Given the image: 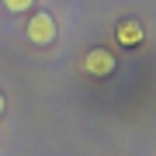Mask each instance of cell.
I'll return each instance as SVG.
<instances>
[{
    "label": "cell",
    "instance_id": "5b68a950",
    "mask_svg": "<svg viewBox=\"0 0 156 156\" xmlns=\"http://www.w3.org/2000/svg\"><path fill=\"white\" fill-rule=\"evenodd\" d=\"M4 108H7V101H4V94H0V115H4Z\"/></svg>",
    "mask_w": 156,
    "mask_h": 156
},
{
    "label": "cell",
    "instance_id": "6da1fadb",
    "mask_svg": "<svg viewBox=\"0 0 156 156\" xmlns=\"http://www.w3.org/2000/svg\"><path fill=\"white\" fill-rule=\"evenodd\" d=\"M24 35H28L35 45H52V42H56V35H59L56 17L45 14V11H35V14L28 17V28H24Z\"/></svg>",
    "mask_w": 156,
    "mask_h": 156
},
{
    "label": "cell",
    "instance_id": "277c9868",
    "mask_svg": "<svg viewBox=\"0 0 156 156\" xmlns=\"http://www.w3.org/2000/svg\"><path fill=\"white\" fill-rule=\"evenodd\" d=\"M4 7H7L11 14H24V11L35 7V0H4Z\"/></svg>",
    "mask_w": 156,
    "mask_h": 156
},
{
    "label": "cell",
    "instance_id": "3957f363",
    "mask_svg": "<svg viewBox=\"0 0 156 156\" xmlns=\"http://www.w3.org/2000/svg\"><path fill=\"white\" fill-rule=\"evenodd\" d=\"M118 38H122L125 45H135V42L142 38V28L135 21H125V24H118Z\"/></svg>",
    "mask_w": 156,
    "mask_h": 156
},
{
    "label": "cell",
    "instance_id": "7a4b0ae2",
    "mask_svg": "<svg viewBox=\"0 0 156 156\" xmlns=\"http://www.w3.org/2000/svg\"><path fill=\"white\" fill-rule=\"evenodd\" d=\"M83 69L94 73V76H108V73L115 69V56L108 49H90L87 59H83Z\"/></svg>",
    "mask_w": 156,
    "mask_h": 156
}]
</instances>
